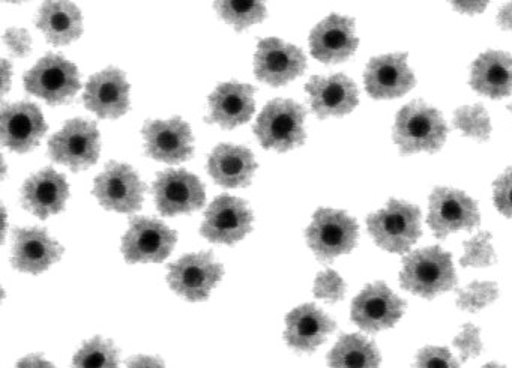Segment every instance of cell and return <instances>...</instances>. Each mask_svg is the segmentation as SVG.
I'll list each match as a JSON object with an SVG mask.
<instances>
[{
    "label": "cell",
    "mask_w": 512,
    "mask_h": 368,
    "mask_svg": "<svg viewBox=\"0 0 512 368\" xmlns=\"http://www.w3.org/2000/svg\"><path fill=\"white\" fill-rule=\"evenodd\" d=\"M401 286L425 299L436 298L457 284L451 254L440 247L413 251L404 259Z\"/></svg>",
    "instance_id": "cell-1"
},
{
    "label": "cell",
    "mask_w": 512,
    "mask_h": 368,
    "mask_svg": "<svg viewBox=\"0 0 512 368\" xmlns=\"http://www.w3.org/2000/svg\"><path fill=\"white\" fill-rule=\"evenodd\" d=\"M448 127L442 115L422 101H413L398 112L394 142L403 155L437 152L442 148Z\"/></svg>",
    "instance_id": "cell-2"
},
{
    "label": "cell",
    "mask_w": 512,
    "mask_h": 368,
    "mask_svg": "<svg viewBox=\"0 0 512 368\" xmlns=\"http://www.w3.org/2000/svg\"><path fill=\"white\" fill-rule=\"evenodd\" d=\"M367 226L380 248L389 253H407L421 236V211L410 203L389 200L385 209L368 217Z\"/></svg>",
    "instance_id": "cell-3"
},
{
    "label": "cell",
    "mask_w": 512,
    "mask_h": 368,
    "mask_svg": "<svg viewBox=\"0 0 512 368\" xmlns=\"http://www.w3.org/2000/svg\"><path fill=\"white\" fill-rule=\"evenodd\" d=\"M304 107L292 100H272L257 118L254 133L263 148L287 152L304 145Z\"/></svg>",
    "instance_id": "cell-4"
},
{
    "label": "cell",
    "mask_w": 512,
    "mask_h": 368,
    "mask_svg": "<svg viewBox=\"0 0 512 368\" xmlns=\"http://www.w3.org/2000/svg\"><path fill=\"white\" fill-rule=\"evenodd\" d=\"M358 224L343 211L319 209L305 236L317 259L331 262L341 254L350 253L358 244Z\"/></svg>",
    "instance_id": "cell-5"
},
{
    "label": "cell",
    "mask_w": 512,
    "mask_h": 368,
    "mask_svg": "<svg viewBox=\"0 0 512 368\" xmlns=\"http://www.w3.org/2000/svg\"><path fill=\"white\" fill-rule=\"evenodd\" d=\"M25 88L50 106L65 104L80 91L79 70L64 56L50 53L26 73Z\"/></svg>",
    "instance_id": "cell-6"
},
{
    "label": "cell",
    "mask_w": 512,
    "mask_h": 368,
    "mask_svg": "<svg viewBox=\"0 0 512 368\" xmlns=\"http://www.w3.org/2000/svg\"><path fill=\"white\" fill-rule=\"evenodd\" d=\"M100 131L94 122L71 119L50 139L49 155L73 172L89 169L100 158Z\"/></svg>",
    "instance_id": "cell-7"
},
{
    "label": "cell",
    "mask_w": 512,
    "mask_h": 368,
    "mask_svg": "<svg viewBox=\"0 0 512 368\" xmlns=\"http://www.w3.org/2000/svg\"><path fill=\"white\" fill-rule=\"evenodd\" d=\"M146 185L128 164H107L94 184V196L103 208L121 214H134L142 208Z\"/></svg>",
    "instance_id": "cell-8"
},
{
    "label": "cell",
    "mask_w": 512,
    "mask_h": 368,
    "mask_svg": "<svg viewBox=\"0 0 512 368\" xmlns=\"http://www.w3.org/2000/svg\"><path fill=\"white\" fill-rule=\"evenodd\" d=\"M224 269L211 253L187 254L169 266L170 287L191 302L205 301L220 283Z\"/></svg>",
    "instance_id": "cell-9"
},
{
    "label": "cell",
    "mask_w": 512,
    "mask_h": 368,
    "mask_svg": "<svg viewBox=\"0 0 512 368\" xmlns=\"http://www.w3.org/2000/svg\"><path fill=\"white\" fill-rule=\"evenodd\" d=\"M158 211L166 217L199 211L205 205V185L187 170H164L152 185Z\"/></svg>",
    "instance_id": "cell-10"
},
{
    "label": "cell",
    "mask_w": 512,
    "mask_h": 368,
    "mask_svg": "<svg viewBox=\"0 0 512 368\" xmlns=\"http://www.w3.org/2000/svg\"><path fill=\"white\" fill-rule=\"evenodd\" d=\"M176 244V232L154 218L136 217L122 238V254L128 263H161Z\"/></svg>",
    "instance_id": "cell-11"
},
{
    "label": "cell",
    "mask_w": 512,
    "mask_h": 368,
    "mask_svg": "<svg viewBox=\"0 0 512 368\" xmlns=\"http://www.w3.org/2000/svg\"><path fill=\"white\" fill-rule=\"evenodd\" d=\"M479 223L478 205L463 191L436 188L431 193L428 226L436 238L445 239L458 230H472Z\"/></svg>",
    "instance_id": "cell-12"
},
{
    "label": "cell",
    "mask_w": 512,
    "mask_h": 368,
    "mask_svg": "<svg viewBox=\"0 0 512 368\" xmlns=\"http://www.w3.org/2000/svg\"><path fill=\"white\" fill-rule=\"evenodd\" d=\"M253 212L238 197H217L206 211L200 233L215 244L233 245L251 232Z\"/></svg>",
    "instance_id": "cell-13"
},
{
    "label": "cell",
    "mask_w": 512,
    "mask_h": 368,
    "mask_svg": "<svg viewBox=\"0 0 512 368\" xmlns=\"http://www.w3.org/2000/svg\"><path fill=\"white\" fill-rule=\"evenodd\" d=\"M305 68L307 59L298 47L283 43L278 38L259 41L254 56V74L260 82L278 88L302 76Z\"/></svg>",
    "instance_id": "cell-14"
},
{
    "label": "cell",
    "mask_w": 512,
    "mask_h": 368,
    "mask_svg": "<svg viewBox=\"0 0 512 368\" xmlns=\"http://www.w3.org/2000/svg\"><path fill=\"white\" fill-rule=\"evenodd\" d=\"M406 302L383 281L365 287L352 302V320L367 332L392 328L403 316Z\"/></svg>",
    "instance_id": "cell-15"
},
{
    "label": "cell",
    "mask_w": 512,
    "mask_h": 368,
    "mask_svg": "<svg viewBox=\"0 0 512 368\" xmlns=\"http://www.w3.org/2000/svg\"><path fill=\"white\" fill-rule=\"evenodd\" d=\"M146 154L167 164L190 160L194 154V137L190 125L181 118L169 121H148L142 130Z\"/></svg>",
    "instance_id": "cell-16"
},
{
    "label": "cell",
    "mask_w": 512,
    "mask_h": 368,
    "mask_svg": "<svg viewBox=\"0 0 512 368\" xmlns=\"http://www.w3.org/2000/svg\"><path fill=\"white\" fill-rule=\"evenodd\" d=\"M47 131L43 113L35 104H5L0 112L2 145L25 154L38 146Z\"/></svg>",
    "instance_id": "cell-17"
},
{
    "label": "cell",
    "mask_w": 512,
    "mask_h": 368,
    "mask_svg": "<svg viewBox=\"0 0 512 368\" xmlns=\"http://www.w3.org/2000/svg\"><path fill=\"white\" fill-rule=\"evenodd\" d=\"M86 107L101 119H116L130 109V85L124 71L107 68L89 79L83 95Z\"/></svg>",
    "instance_id": "cell-18"
},
{
    "label": "cell",
    "mask_w": 512,
    "mask_h": 368,
    "mask_svg": "<svg viewBox=\"0 0 512 368\" xmlns=\"http://www.w3.org/2000/svg\"><path fill=\"white\" fill-rule=\"evenodd\" d=\"M359 41L355 22L349 17H326L310 35L311 55L323 64H340L356 52Z\"/></svg>",
    "instance_id": "cell-19"
},
{
    "label": "cell",
    "mask_w": 512,
    "mask_h": 368,
    "mask_svg": "<svg viewBox=\"0 0 512 368\" xmlns=\"http://www.w3.org/2000/svg\"><path fill=\"white\" fill-rule=\"evenodd\" d=\"M364 80L368 94L376 100L403 97L415 86V76L407 67V55H386L371 59Z\"/></svg>",
    "instance_id": "cell-20"
},
{
    "label": "cell",
    "mask_w": 512,
    "mask_h": 368,
    "mask_svg": "<svg viewBox=\"0 0 512 368\" xmlns=\"http://www.w3.org/2000/svg\"><path fill=\"white\" fill-rule=\"evenodd\" d=\"M305 91L310 97L311 109L320 119L347 115L358 106V88L344 74L311 77Z\"/></svg>",
    "instance_id": "cell-21"
},
{
    "label": "cell",
    "mask_w": 512,
    "mask_h": 368,
    "mask_svg": "<svg viewBox=\"0 0 512 368\" xmlns=\"http://www.w3.org/2000/svg\"><path fill=\"white\" fill-rule=\"evenodd\" d=\"M64 254V248L44 229L14 230L13 266L28 274H41Z\"/></svg>",
    "instance_id": "cell-22"
},
{
    "label": "cell",
    "mask_w": 512,
    "mask_h": 368,
    "mask_svg": "<svg viewBox=\"0 0 512 368\" xmlns=\"http://www.w3.org/2000/svg\"><path fill=\"white\" fill-rule=\"evenodd\" d=\"M256 89L238 82L223 83L209 97V113L206 121L220 125L226 130H233L239 125L247 124L253 118L256 103Z\"/></svg>",
    "instance_id": "cell-23"
},
{
    "label": "cell",
    "mask_w": 512,
    "mask_h": 368,
    "mask_svg": "<svg viewBox=\"0 0 512 368\" xmlns=\"http://www.w3.org/2000/svg\"><path fill=\"white\" fill-rule=\"evenodd\" d=\"M68 196L70 187L67 179L53 169H44L32 175L22 188L23 206L41 220L64 211Z\"/></svg>",
    "instance_id": "cell-24"
},
{
    "label": "cell",
    "mask_w": 512,
    "mask_h": 368,
    "mask_svg": "<svg viewBox=\"0 0 512 368\" xmlns=\"http://www.w3.org/2000/svg\"><path fill=\"white\" fill-rule=\"evenodd\" d=\"M337 325L314 304H305L290 311L286 317L284 338L287 344L299 352H314Z\"/></svg>",
    "instance_id": "cell-25"
},
{
    "label": "cell",
    "mask_w": 512,
    "mask_h": 368,
    "mask_svg": "<svg viewBox=\"0 0 512 368\" xmlns=\"http://www.w3.org/2000/svg\"><path fill=\"white\" fill-rule=\"evenodd\" d=\"M257 167L253 154L244 146L220 145L209 155V175L221 187H247Z\"/></svg>",
    "instance_id": "cell-26"
},
{
    "label": "cell",
    "mask_w": 512,
    "mask_h": 368,
    "mask_svg": "<svg viewBox=\"0 0 512 368\" xmlns=\"http://www.w3.org/2000/svg\"><path fill=\"white\" fill-rule=\"evenodd\" d=\"M470 86L493 100L508 97L512 92V56L494 50L479 56L472 67Z\"/></svg>",
    "instance_id": "cell-27"
},
{
    "label": "cell",
    "mask_w": 512,
    "mask_h": 368,
    "mask_svg": "<svg viewBox=\"0 0 512 368\" xmlns=\"http://www.w3.org/2000/svg\"><path fill=\"white\" fill-rule=\"evenodd\" d=\"M38 28L55 46H67L83 34L82 13L71 2H46L41 7Z\"/></svg>",
    "instance_id": "cell-28"
},
{
    "label": "cell",
    "mask_w": 512,
    "mask_h": 368,
    "mask_svg": "<svg viewBox=\"0 0 512 368\" xmlns=\"http://www.w3.org/2000/svg\"><path fill=\"white\" fill-rule=\"evenodd\" d=\"M380 361L376 344L359 334L341 335L328 355L331 368H380Z\"/></svg>",
    "instance_id": "cell-29"
},
{
    "label": "cell",
    "mask_w": 512,
    "mask_h": 368,
    "mask_svg": "<svg viewBox=\"0 0 512 368\" xmlns=\"http://www.w3.org/2000/svg\"><path fill=\"white\" fill-rule=\"evenodd\" d=\"M215 8L236 31H244L248 26L263 22L266 17L265 4L256 0H224L217 2Z\"/></svg>",
    "instance_id": "cell-30"
},
{
    "label": "cell",
    "mask_w": 512,
    "mask_h": 368,
    "mask_svg": "<svg viewBox=\"0 0 512 368\" xmlns=\"http://www.w3.org/2000/svg\"><path fill=\"white\" fill-rule=\"evenodd\" d=\"M73 368H119L118 349L112 341L92 338L74 356Z\"/></svg>",
    "instance_id": "cell-31"
},
{
    "label": "cell",
    "mask_w": 512,
    "mask_h": 368,
    "mask_svg": "<svg viewBox=\"0 0 512 368\" xmlns=\"http://www.w3.org/2000/svg\"><path fill=\"white\" fill-rule=\"evenodd\" d=\"M455 128L461 131L464 136L485 142L490 139L491 122L488 113L481 104L466 106L454 113Z\"/></svg>",
    "instance_id": "cell-32"
},
{
    "label": "cell",
    "mask_w": 512,
    "mask_h": 368,
    "mask_svg": "<svg viewBox=\"0 0 512 368\" xmlns=\"http://www.w3.org/2000/svg\"><path fill=\"white\" fill-rule=\"evenodd\" d=\"M497 296H499V290H497L496 284L488 283V281L487 283L475 281L466 289L458 290L457 305L461 310L476 313L496 301Z\"/></svg>",
    "instance_id": "cell-33"
},
{
    "label": "cell",
    "mask_w": 512,
    "mask_h": 368,
    "mask_svg": "<svg viewBox=\"0 0 512 368\" xmlns=\"http://www.w3.org/2000/svg\"><path fill=\"white\" fill-rule=\"evenodd\" d=\"M491 235L488 232H481L464 242V256L461 257V266H473V268H485L493 265L496 256H494L493 247H491Z\"/></svg>",
    "instance_id": "cell-34"
},
{
    "label": "cell",
    "mask_w": 512,
    "mask_h": 368,
    "mask_svg": "<svg viewBox=\"0 0 512 368\" xmlns=\"http://www.w3.org/2000/svg\"><path fill=\"white\" fill-rule=\"evenodd\" d=\"M344 293H346V284L337 272L329 269V271L317 275L316 283H314V295L317 298L334 304L344 298Z\"/></svg>",
    "instance_id": "cell-35"
},
{
    "label": "cell",
    "mask_w": 512,
    "mask_h": 368,
    "mask_svg": "<svg viewBox=\"0 0 512 368\" xmlns=\"http://www.w3.org/2000/svg\"><path fill=\"white\" fill-rule=\"evenodd\" d=\"M415 368H461L446 347L428 346L416 355Z\"/></svg>",
    "instance_id": "cell-36"
},
{
    "label": "cell",
    "mask_w": 512,
    "mask_h": 368,
    "mask_svg": "<svg viewBox=\"0 0 512 368\" xmlns=\"http://www.w3.org/2000/svg\"><path fill=\"white\" fill-rule=\"evenodd\" d=\"M454 346L460 350L461 361H467L469 358H475L482 352L481 338H479V329L472 323H466L463 331L454 338Z\"/></svg>",
    "instance_id": "cell-37"
},
{
    "label": "cell",
    "mask_w": 512,
    "mask_h": 368,
    "mask_svg": "<svg viewBox=\"0 0 512 368\" xmlns=\"http://www.w3.org/2000/svg\"><path fill=\"white\" fill-rule=\"evenodd\" d=\"M494 205L500 214L512 218V167L494 182Z\"/></svg>",
    "instance_id": "cell-38"
},
{
    "label": "cell",
    "mask_w": 512,
    "mask_h": 368,
    "mask_svg": "<svg viewBox=\"0 0 512 368\" xmlns=\"http://www.w3.org/2000/svg\"><path fill=\"white\" fill-rule=\"evenodd\" d=\"M4 43L17 58H25L31 52V35L23 29H10V31L5 32Z\"/></svg>",
    "instance_id": "cell-39"
},
{
    "label": "cell",
    "mask_w": 512,
    "mask_h": 368,
    "mask_svg": "<svg viewBox=\"0 0 512 368\" xmlns=\"http://www.w3.org/2000/svg\"><path fill=\"white\" fill-rule=\"evenodd\" d=\"M128 368H166L161 359L154 356H136V358L128 359Z\"/></svg>",
    "instance_id": "cell-40"
},
{
    "label": "cell",
    "mask_w": 512,
    "mask_h": 368,
    "mask_svg": "<svg viewBox=\"0 0 512 368\" xmlns=\"http://www.w3.org/2000/svg\"><path fill=\"white\" fill-rule=\"evenodd\" d=\"M16 368H56L52 362L47 361L41 355H31L23 358Z\"/></svg>",
    "instance_id": "cell-41"
},
{
    "label": "cell",
    "mask_w": 512,
    "mask_h": 368,
    "mask_svg": "<svg viewBox=\"0 0 512 368\" xmlns=\"http://www.w3.org/2000/svg\"><path fill=\"white\" fill-rule=\"evenodd\" d=\"M454 7L460 13L478 14L487 8V2H455Z\"/></svg>",
    "instance_id": "cell-42"
},
{
    "label": "cell",
    "mask_w": 512,
    "mask_h": 368,
    "mask_svg": "<svg viewBox=\"0 0 512 368\" xmlns=\"http://www.w3.org/2000/svg\"><path fill=\"white\" fill-rule=\"evenodd\" d=\"M497 25L503 31H512V2L500 10L499 16H497Z\"/></svg>",
    "instance_id": "cell-43"
},
{
    "label": "cell",
    "mask_w": 512,
    "mask_h": 368,
    "mask_svg": "<svg viewBox=\"0 0 512 368\" xmlns=\"http://www.w3.org/2000/svg\"><path fill=\"white\" fill-rule=\"evenodd\" d=\"M11 83V65L7 61H2V94H7L8 86Z\"/></svg>",
    "instance_id": "cell-44"
},
{
    "label": "cell",
    "mask_w": 512,
    "mask_h": 368,
    "mask_svg": "<svg viewBox=\"0 0 512 368\" xmlns=\"http://www.w3.org/2000/svg\"><path fill=\"white\" fill-rule=\"evenodd\" d=\"M482 368H506L503 365L494 364V362H490V364L484 365Z\"/></svg>",
    "instance_id": "cell-45"
},
{
    "label": "cell",
    "mask_w": 512,
    "mask_h": 368,
    "mask_svg": "<svg viewBox=\"0 0 512 368\" xmlns=\"http://www.w3.org/2000/svg\"><path fill=\"white\" fill-rule=\"evenodd\" d=\"M511 112H512V106H511Z\"/></svg>",
    "instance_id": "cell-46"
}]
</instances>
